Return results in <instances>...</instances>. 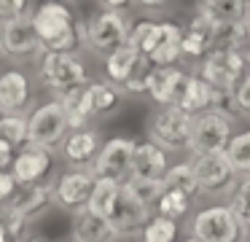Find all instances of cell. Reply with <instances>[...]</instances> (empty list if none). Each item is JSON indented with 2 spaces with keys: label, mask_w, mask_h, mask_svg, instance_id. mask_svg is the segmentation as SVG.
Listing matches in <instances>:
<instances>
[{
  "label": "cell",
  "mask_w": 250,
  "mask_h": 242,
  "mask_svg": "<svg viewBox=\"0 0 250 242\" xmlns=\"http://www.w3.org/2000/svg\"><path fill=\"white\" fill-rule=\"evenodd\" d=\"M226 161L231 164V170L237 172V177H248L250 175V127L239 129L231 134V140L226 143L223 151Z\"/></svg>",
  "instance_id": "28"
},
{
  "label": "cell",
  "mask_w": 250,
  "mask_h": 242,
  "mask_svg": "<svg viewBox=\"0 0 250 242\" xmlns=\"http://www.w3.org/2000/svg\"><path fill=\"white\" fill-rule=\"evenodd\" d=\"M27 226H30V220L22 213H17L11 207V202L0 204V229L6 231V237L11 242H22L24 234H27Z\"/></svg>",
  "instance_id": "35"
},
{
  "label": "cell",
  "mask_w": 250,
  "mask_h": 242,
  "mask_svg": "<svg viewBox=\"0 0 250 242\" xmlns=\"http://www.w3.org/2000/svg\"><path fill=\"white\" fill-rule=\"evenodd\" d=\"M132 3H140V5H146V8H159V5L169 3V0H132Z\"/></svg>",
  "instance_id": "43"
},
{
  "label": "cell",
  "mask_w": 250,
  "mask_h": 242,
  "mask_svg": "<svg viewBox=\"0 0 250 242\" xmlns=\"http://www.w3.org/2000/svg\"><path fill=\"white\" fill-rule=\"evenodd\" d=\"M169 167L167 151L153 145L151 140L146 143H135V154H132V172L129 177H146V180H162L164 172Z\"/></svg>",
  "instance_id": "20"
},
{
  "label": "cell",
  "mask_w": 250,
  "mask_h": 242,
  "mask_svg": "<svg viewBox=\"0 0 250 242\" xmlns=\"http://www.w3.org/2000/svg\"><path fill=\"white\" fill-rule=\"evenodd\" d=\"M196 78H202L212 91H234L239 78L245 75V59L242 51H229V48H215L205 54L196 65Z\"/></svg>",
  "instance_id": "6"
},
{
  "label": "cell",
  "mask_w": 250,
  "mask_h": 242,
  "mask_svg": "<svg viewBox=\"0 0 250 242\" xmlns=\"http://www.w3.org/2000/svg\"><path fill=\"white\" fill-rule=\"evenodd\" d=\"M229 207L237 213V218L250 207V175L242 177V180H237V188H234L231 197H229Z\"/></svg>",
  "instance_id": "38"
},
{
  "label": "cell",
  "mask_w": 250,
  "mask_h": 242,
  "mask_svg": "<svg viewBox=\"0 0 250 242\" xmlns=\"http://www.w3.org/2000/svg\"><path fill=\"white\" fill-rule=\"evenodd\" d=\"M234 134V121L218 116L212 110L196 113L191 118V134H188V148L194 156H207V154H223L226 143Z\"/></svg>",
  "instance_id": "7"
},
{
  "label": "cell",
  "mask_w": 250,
  "mask_h": 242,
  "mask_svg": "<svg viewBox=\"0 0 250 242\" xmlns=\"http://www.w3.org/2000/svg\"><path fill=\"white\" fill-rule=\"evenodd\" d=\"M0 54L11 62H27V59H35L43 54L38 35L30 24V16L0 30Z\"/></svg>",
  "instance_id": "12"
},
{
  "label": "cell",
  "mask_w": 250,
  "mask_h": 242,
  "mask_svg": "<svg viewBox=\"0 0 250 242\" xmlns=\"http://www.w3.org/2000/svg\"><path fill=\"white\" fill-rule=\"evenodd\" d=\"M239 223H242V229H245V231H248V234H250V207L245 210L242 215H239Z\"/></svg>",
  "instance_id": "44"
},
{
  "label": "cell",
  "mask_w": 250,
  "mask_h": 242,
  "mask_svg": "<svg viewBox=\"0 0 250 242\" xmlns=\"http://www.w3.org/2000/svg\"><path fill=\"white\" fill-rule=\"evenodd\" d=\"M121 186H124V191H129L140 204H146L148 210H153L156 199L162 197V191H164L162 180H146V177H126Z\"/></svg>",
  "instance_id": "33"
},
{
  "label": "cell",
  "mask_w": 250,
  "mask_h": 242,
  "mask_svg": "<svg viewBox=\"0 0 250 242\" xmlns=\"http://www.w3.org/2000/svg\"><path fill=\"white\" fill-rule=\"evenodd\" d=\"M151 215H153V210H148L146 204H140L129 191H124V186H121L116 207H113V213L108 215V223H110L113 237H140L143 226L148 223Z\"/></svg>",
  "instance_id": "13"
},
{
  "label": "cell",
  "mask_w": 250,
  "mask_h": 242,
  "mask_svg": "<svg viewBox=\"0 0 250 242\" xmlns=\"http://www.w3.org/2000/svg\"><path fill=\"white\" fill-rule=\"evenodd\" d=\"M196 14L212 24H234L250 19V0H199Z\"/></svg>",
  "instance_id": "23"
},
{
  "label": "cell",
  "mask_w": 250,
  "mask_h": 242,
  "mask_svg": "<svg viewBox=\"0 0 250 242\" xmlns=\"http://www.w3.org/2000/svg\"><path fill=\"white\" fill-rule=\"evenodd\" d=\"M54 204V197H51V183H35V186H24L17 188V194L11 197V207L17 213H22L27 220L43 215L46 210Z\"/></svg>",
  "instance_id": "22"
},
{
  "label": "cell",
  "mask_w": 250,
  "mask_h": 242,
  "mask_svg": "<svg viewBox=\"0 0 250 242\" xmlns=\"http://www.w3.org/2000/svg\"><path fill=\"white\" fill-rule=\"evenodd\" d=\"M250 43V19L234 22V24H212V51L229 48V51H242Z\"/></svg>",
  "instance_id": "27"
},
{
  "label": "cell",
  "mask_w": 250,
  "mask_h": 242,
  "mask_svg": "<svg viewBox=\"0 0 250 242\" xmlns=\"http://www.w3.org/2000/svg\"><path fill=\"white\" fill-rule=\"evenodd\" d=\"M242 59H245V73H250V43L242 48Z\"/></svg>",
  "instance_id": "45"
},
{
  "label": "cell",
  "mask_w": 250,
  "mask_h": 242,
  "mask_svg": "<svg viewBox=\"0 0 250 242\" xmlns=\"http://www.w3.org/2000/svg\"><path fill=\"white\" fill-rule=\"evenodd\" d=\"M73 242H113L108 218H100L92 210H76L73 213Z\"/></svg>",
  "instance_id": "24"
},
{
  "label": "cell",
  "mask_w": 250,
  "mask_h": 242,
  "mask_svg": "<svg viewBox=\"0 0 250 242\" xmlns=\"http://www.w3.org/2000/svg\"><path fill=\"white\" fill-rule=\"evenodd\" d=\"M60 151H62V156H65L67 164L83 167V170H86V164H92L94 154L100 151V132L92 129V127L67 132V137L62 140Z\"/></svg>",
  "instance_id": "19"
},
{
  "label": "cell",
  "mask_w": 250,
  "mask_h": 242,
  "mask_svg": "<svg viewBox=\"0 0 250 242\" xmlns=\"http://www.w3.org/2000/svg\"><path fill=\"white\" fill-rule=\"evenodd\" d=\"M191 170L196 177V188L199 194L207 197H231L237 188V172L226 161L223 154H207V156H194L191 159Z\"/></svg>",
  "instance_id": "10"
},
{
  "label": "cell",
  "mask_w": 250,
  "mask_h": 242,
  "mask_svg": "<svg viewBox=\"0 0 250 242\" xmlns=\"http://www.w3.org/2000/svg\"><path fill=\"white\" fill-rule=\"evenodd\" d=\"M92 186H94L92 172L83 170V167H73V170H65L51 183V197H54L57 207H62L65 213H76V210L86 207Z\"/></svg>",
  "instance_id": "11"
},
{
  "label": "cell",
  "mask_w": 250,
  "mask_h": 242,
  "mask_svg": "<svg viewBox=\"0 0 250 242\" xmlns=\"http://www.w3.org/2000/svg\"><path fill=\"white\" fill-rule=\"evenodd\" d=\"M245 242H250V234H248V237H245Z\"/></svg>",
  "instance_id": "49"
},
{
  "label": "cell",
  "mask_w": 250,
  "mask_h": 242,
  "mask_svg": "<svg viewBox=\"0 0 250 242\" xmlns=\"http://www.w3.org/2000/svg\"><path fill=\"white\" fill-rule=\"evenodd\" d=\"M27 8H30V0H0V30L14 22H22L27 19Z\"/></svg>",
  "instance_id": "36"
},
{
  "label": "cell",
  "mask_w": 250,
  "mask_h": 242,
  "mask_svg": "<svg viewBox=\"0 0 250 242\" xmlns=\"http://www.w3.org/2000/svg\"><path fill=\"white\" fill-rule=\"evenodd\" d=\"M162 188L164 191H178L183 197L194 199L199 194L196 188V177H194V170H191V161H178V164H169L167 172L162 177Z\"/></svg>",
  "instance_id": "29"
},
{
  "label": "cell",
  "mask_w": 250,
  "mask_h": 242,
  "mask_svg": "<svg viewBox=\"0 0 250 242\" xmlns=\"http://www.w3.org/2000/svg\"><path fill=\"white\" fill-rule=\"evenodd\" d=\"M212 94H215V91H212L205 81L196 78L194 73H188V81H186V89L178 100V108L186 110L188 116L205 113V110H210V105H212Z\"/></svg>",
  "instance_id": "26"
},
{
  "label": "cell",
  "mask_w": 250,
  "mask_h": 242,
  "mask_svg": "<svg viewBox=\"0 0 250 242\" xmlns=\"http://www.w3.org/2000/svg\"><path fill=\"white\" fill-rule=\"evenodd\" d=\"M210 51H212V22L194 14L188 19V24L183 27V35H180V59L186 57L199 62Z\"/></svg>",
  "instance_id": "18"
},
{
  "label": "cell",
  "mask_w": 250,
  "mask_h": 242,
  "mask_svg": "<svg viewBox=\"0 0 250 242\" xmlns=\"http://www.w3.org/2000/svg\"><path fill=\"white\" fill-rule=\"evenodd\" d=\"M67 242H73V240H67Z\"/></svg>",
  "instance_id": "50"
},
{
  "label": "cell",
  "mask_w": 250,
  "mask_h": 242,
  "mask_svg": "<svg viewBox=\"0 0 250 242\" xmlns=\"http://www.w3.org/2000/svg\"><path fill=\"white\" fill-rule=\"evenodd\" d=\"M180 35H183V27L180 24H175V22H159V41L146 59L153 67L178 65L180 62Z\"/></svg>",
  "instance_id": "21"
},
{
  "label": "cell",
  "mask_w": 250,
  "mask_h": 242,
  "mask_svg": "<svg viewBox=\"0 0 250 242\" xmlns=\"http://www.w3.org/2000/svg\"><path fill=\"white\" fill-rule=\"evenodd\" d=\"M188 237L196 242H245L248 231L229 204H210L194 215Z\"/></svg>",
  "instance_id": "3"
},
{
  "label": "cell",
  "mask_w": 250,
  "mask_h": 242,
  "mask_svg": "<svg viewBox=\"0 0 250 242\" xmlns=\"http://www.w3.org/2000/svg\"><path fill=\"white\" fill-rule=\"evenodd\" d=\"M231 97H234V102H237L239 116H242V113H250V73H245L242 78H239V84L234 86Z\"/></svg>",
  "instance_id": "39"
},
{
  "label": "cell",
  "mask_w": 250,
  "mask_h": 242,
  "mask_svg": "<svg viewBox=\"0 0 250 242\" xmlns=\"http://www.w3.org/2000/svg\"><path fill=\"white\" fill-rule=\"evenodd\" d=\"M51 170V154L43 148H35V145H24L14 154L8 172L17 180V188L24 186H35V183H43V177Z\"/></svg>",
  "instance_id": "15"
},
{
  "label": "cell",
  "mask_w": 250,
  "mask_h": 242,
  "mask_svg": "<svg viewBox=\"0 0 250 242\" xmlns=\"http://www.w3.org/2000/svg\"><path fill=\"white\" fill-rule=\"evenodd\" d=\"M0 242H11V240L6 237V231H3V229H0Z\"/></svg>",
  "instance_id": "47"
},
{
  "label": "cell",
  "mask_w": 250,
  "mask_h": 242,
  "mask_svg": "<svg viewBox=\"0 0 250 242\" xmlns=\"http://www.w3.org/2000/svg\"><path fill=\"white\" fill-rule=\"evenodd\" d=\"M151 67L153 65L143 57L140 62H137L135 73L121 84V91H126V94H146V84H148V73H151Z\"/></svg>",
  "instance_id": "37"
},
{
  "label": "cell",
  "mask_w": 250,
  "mask_h": 242,
  "mask_svg": "<svg viewBox=\"0 0 250 242\" xmlns=\"http://www.w3.org/2000/svg\"><path fill=\"white\" fill-rule=\"evenodd\" d=\"M14 154H17V151H14L11 145L6 143V140H0V170H8V164H11Z\"/></svg>",
  "instance_id": "41"
},
{
  "label": "cell",
  "mask_w": 250,
  "mask_h": 242,
  "mask_svg": "<svg viewBox=\"0 0 250 242\" xmlns=\"http://www.w3.org/2000/svg\"><path fill=\"white\" fill-rule=\"evenodd\" d=\"M119 191H121V183L97 180V177H94V186H92V194H89L86 210H92L94 215H100V218H108V215L113 213V207H116Z\"/></svg>",
  "instance_id": "30"
},
{
  "label": "cell",
  "mask_w": 250,
  "mask_h": 242,
  "mask_svg": "<svg viewBox=\"0 0 250 242\" xmlns=\"http://www.w3.org/2000/svg\"><path fill=\"white\" fill-rule=\"evenodd\" d=\"M191 118L194 116L180 110L178 105H164L148 127V140L167 154L169 151H186L191 134Z\"/></svg>",
  "instance_id": "9"
},
{
  "label": "cell",
  "mask_w": 250,
  "mask_h": 242,
  "mask_svg": "<svg viewBox=\"0 0 250 242\" xmlns=\"http://www.w3.org/2000/svg\"><path fill=\"white\" fill-rule=\"evenodd\" d=\"M140 59H143V54L137 51L132 43H124V46H119L116 51L105 54V78H108V84H113L121 89V84L135 73Z\"/></svg>",
  "instance_id": "25"
},
{
  "label": "cell",
  "mask_w": 250,
  "mask_h": 242,
  "mask_svg": "<svg viewBox=\"0 0 250 242\" xmlns=\"http://www.w3.org/2000/svg\"><path fill=\"white\" fill-rule=\"evenodd\" d=\"M38 81L43 89H49L57 97H62L73 89L86 86L92 78H89V67L78 57V51H70V54L43 51L38 57Z\"/></svg>",
  "instance_id": "2"
},
{
  "label": "cell",
  "mask_w": 250,
  "mask_h": 242,
  "mask_svg": "<svg viewBox=\"0 0 250 242\" xmlns=\"http://www.w3.org/2000/svg\"><path fill=\"white\" fill-rule=\"evenodd\" d=\"M67 118L65 110H62L60 100H46L30 113L27 118V145H35V148H43L49 154H54L62 145V140L67 137Z\"/></svg>",
  "instance_id": "4"
},
{
  "label": "cell",
  "mask_w": 250,
  "mask_h": 242,
  "mask_svg": "<svg viewBox=\"0 0 250 242\" xmlns=\"http://www.w3.org/2000/svg\"><path fill=\"white\" fill-rule=\"evenodd\" d=\"M30 24L43 51L70 54L81 46V19H76L73 8L62 0H43L30 14Z\"/></svg>",
  "instance_id": "1"
},
{
  "label": "cell",
  "mask_w": 250,
  "mask_h": 242,
  "mask_svg": "<svg viewBox=\"0 0 250 242\" xmlns=\"http://www.w3.org/2000/svg\"><path fill=\"white\" fill-rule=\"evenodd\" d=\"M33 89L30 78L19 67H3L0 70V116H24Z\"/></svg>",
  "instance_id": "14"
},
{
  "label": "cell",
  "mask_w": 250,
  "mask_h": 242,
  "mask_svg": "<svg viewBox=\"0 0 250 242\" xmlns=\"http://www.w3.org/2000/svg\"><path fill=\"white\" fill-rule=\"evenodd\" d=\"M129 19L124 11H100L83 22V46L94 54H110L129 38Z\"/></svg>",
  "instance_id": "5"
},
{
  "label": "cell",
  "mask_w": 250,
  "mask_h": 242,
  "mask_svg": "<svg viewBox=\"0 0 250 242\" xmlns=\"http://www.w3.org/2000/svg\"><path fill=\"white\" fill-rule=\"evenodd\" d=\"M121 100H124V91H121L119 86L108 84V81H89V84L81 89L83 113H86L89 121L113 113L116 108L121 105Z\"/></svg>",
  "instance_id": "17"
},
{
  "label": "cell",
  "mask_w": 250,
  "mask_h": 242,
  "mask_svg": "<svg viewBox=\"0 0 250 242\" xmlns=\"http://www.w3.org/2000/svg\"><path fill=\"white\" fill-rule=\"evenodd\" d=\"M132 154H135V140L129 137H108L100 143V151L94 154L89 172L97 180L124 183L132 172Z\"/></svg>",
  "instance_id": "8"
},
{
  "label": "cell",
  "mask_w": 250,
  "mask_h": 242,
  "mask_svg": "<svg viewBox=\"0 0 250 242\" xmlns=\"http://www.w3.org/2000/svg\"><path fill=\"white\" fill-rule=\"evenodd\" d=\"M178 234H180V223L162 218V215H151L140 231V240L143 242H175Z\"/></svg>",
  "instance_id": "32"
},
{
  "label": "cell",
  "mask_w": 250,
  "mask_h": 242,
  "mask_svg": "<svg viewBox=\"0 0 250 242\" xmlns=\"http://www.w3.org/2000/svg\"><path fill=\"white\" fill-rule=\"evenodd\" d=\"M191 210V199L183 197L178 191H162V197L153 204V215H162V218H169L178 223L180 218H186V213Z\"/></svg>",
  "instance_id": "31"
},
{
  "label": "cell",
  "mask_w": 250,
  "mask_h": 242,
  "mask_svg": "<svg viewBox=\"0 0 250 242\" xmlns=\"http://www.w3.org/2000/svg\"><path fill=\"white\" fill-rule=\"evenodd\" d=\"M186 81H188V73L180 70L178 65H169V67H151L148 84H146V94L162 108L164 105H178L180 94H183V89H186Z\"/></svg>",
  "instance_id": "16"
},
{
  "label": "cell",
  "mask_w": 250,
  "mask_h": 242,
  "mask_svg": "<svg viewBox=\"0 0 250 242\" xmlns=\"http://www.w3.org/2000/svg\"><path fill=\"white\" fill-rule=\"evenodd\" d=\"M22 242H46V240H41V237H24Z\"/></svg>",
  "instance_id": "46"
},
{
  "label": "cell",
  "mask_w": 250,
  "mask_h": 242,
  "mask_svg": "<svg viewBox=\"0 0 250 242\" xmlns=\"http://www.w3.org/2000/svg\"><path fill=\"white\" fill-rule=\"evenodd\" d=\"M14 194H17V180L11 177L8 170H0V204L11 202Z\"/></svg>",
  "instance_id": "40"
},
{
  "label": "cell",
  "mask_w": 250,
  "mask_h": 242,
  "mask_svg": "<svg viewBox=\"0 0 250 242\" xmlns=\"http://www.w3.org/2000/svg\"><path fill=\"white\" fill-rule=\"evenodd\" d=\"M0 140H6L14 151L27 145V118L24 116H0Z\"/></svg>",
  "instance_id": "34"
},
{
  "label": "cell",
  "mask_w": 250,
  "mask_h": 242,
  "mask_svg": "<svg viewBox=\"0 0 250 242\" xmlns=\"http://www.w3.org/2000/svg\"><path fill=\"white\" fill-rule=\"evenodd\" d=\"M97 3L103 5V11H124L132 0H97Z\"/></svg>",
  "instance_id": "42"
},
{
  "label": "cell",
  "mask_w": 250,
  "mask_h": 242,
  "mask_svg": "<svg viewBox=\"0 0 250 242\" xmlns=\"http://www.w3.org/2000/svg\"><path fill=\"white\" fill-rule=\"evenodd\" d=\"M183 242H196V240H194V237H186V240H183Z\"/></svg>",
  "instance_id": "48"
}]
</instances>
